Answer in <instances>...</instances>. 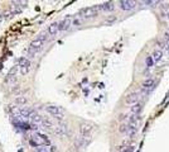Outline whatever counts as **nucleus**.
<instances>
[{"mask_svg": "<svg viewBox=\"0 0 169 152\" xmlns=\"http://www.w3.org/2000/svg\"><path fill=\"white\" fill-rule=\"evenodd\" d=\"M47 39H48V36H47L46 32H43V33H41L39 36H37L34 39L30 42V45H29V48H28L29 56H30V57H34V55H36L37 52H39V51L43 48V46H44V43H46Z\"/></svg>", "mask_w": 169, "mask_h": 152, "instance_id": "obj_1", "label": "nucleus"}, {"mask_svg": "<svg viewBox=\"0 0 169 152\" xmlns=\"http://www.w3.org/2000/svg\"><path fill=\"white\" fill-rule=\"evenodd\" d=\"M29 143L33 146V147H42V146H49V138L42 133H33L29 138Z\"/></svg>", "mask_w": 169, "mask_h": 152, "instance_id": "obj_2", "label": "nucleus"}, {"mask_svg": "<svg viewBox=\"0 0 169 152\" xmlns=\"http://www.w3.org/2000/svg\"><path fill=\"white\" fill-rule=\"evenodd\" d=\"M155 79H153V77H148V79H145L144 80V82L142 84V86H140V93H142V95H148V94H150L152 91L155 89Z\"/></svg>", "mask_w": 169, "mask_h": 152, "instance_id": "obj_3", "label": "nucleus"}, {"mask_svg": "<svg viewBox=\"0 0 169 152\" xmlns=\"http://www.w3.org/2000/svg\"><path fill=\"white\" fill-rule=\"evenodd\" d=\"M46 112L48 114H51L52 117H54L56 119H58V120H61L63 118V115H64L63 108H61L58 105H47L46 107Z\"/></svg>", "mask_w": 169, "mask_h": 152, "instance_id": "obj_4", "label": "nucleus"}, {"mask_svg": "<svg viewBox=\"0 0 169 152\" xmlns=\"http://www.w3.org/2000/svg\"><path fill=\"white\" fill-rule=\"evenodd\" d=\"M98 14V9L97 5L96 7H88V8H83L80 10L78 17L80 18H85V19H90V18H95Z\"/></svg>", "mask_w": 169, "mask_h": 152, "instance_id": "obj_5", "label": "nucleus"}, {"mask_svg": "<svg viewBox=\"0 0 169 152\" xmlns=\"http://www.w3.org/2000/svg\"><path fill=\"white\" fill-rule=\"evenodd\" d=\"M142 97H143V95H142L140 91H132V93H130V94L126 97L125 102H126V104L134 105V104H137V103L140 102V98H142Z\"/></svg>", "mask_w": 169, "mask_h": 152, "instance_id": "obj_6", "label": "nucleus"}, {"mask_svg": "<svg viewBox=\"0 0 169 152\" xmlns=\"http://www.w3.org/2000/svg\"><path fill=\"white\" fill-rule=\"evenodd\" d=\"M19 69H20V74L22 75H25L28 74L29 69H30V61L27 58V57H20L19 58V64H18Z\"/></svg>", "mask_w": 169, "mask_h": 152, "instance_id": "obj_7", "label": "nucleus"}, {"mask_svg": "<svg viewBox=\"0 0 169 152\" xmlns=\"http://www.w3.org/2000/svg\"><path fill=\"white\" fill-rule=\"evenodd\" d=\"M119 7L122 10H132L137 7V2H131V0H121L119 2Z\"/></svg>", "mask_w": 169, "mask_h": 152, "instance_id": "obj_8", "label": "nucleus"}, {"mask_svg": "<svg viewBox=\"0 0 169 152\" xmlns=\"http://www.w3.org/2000/svg\"><path fill=\"white\" fill-rule=\"evenodd\" d=\"M53 132L57 134V136H68V127L63 123H59L58 126H56L53 128Z\"/></svg>", "mask_w": 169, "mask_h": 152, "instance_id": "obj_9", "label": "nucleus"}, {"mask_svg": "<svg viewBox=\"0 0 169 152\" xmlns=\"http://www.w3.org/2000/svg\"><path fill=\"white\" fill-rule=\"evenodd\" d=\"M72 17H67L64 18L63 20L58 22V27H59V30H67V29H70V27L72 25Z\"/></svg>", "mask_w": 169, "mask_h": 152, "instance_id": "obj_10", "label": "nucleus"}, {"mask_svg": "<svg viewBox=\"0 0 169 152\" xmlns=\"http://www.w3.org/2000/svg\"><path fill=\"white\" fill-rule=\"evenodd\" d=\"M93 127L88 123H81L80 124V133L81 136H90V133L92 132Z\"/></svg>", "mask_w": 169, "mask_h": 152, "instance_id": "obj_11", "label": "nucleus"}, {"mask_svg": "<svg viewBox=\"0 0 169 152\" xmlns=\"http://www.w3.org/2000/svg\"><path fill=\"white\" fill-rule=\"evenodd\" d=\"M97 9H98V12L100 10H102V12H112L115 9V4L112 2H107V3L97 5Z\"/></svg>", "mask_w": 169, "mask_h": 152, "instance_id": "obj_12", "label": "nucleus"}, {"mask_svg": "<svg viewBox=\"0 0 169 152\" xmlns=\"http://www.w3.org/2000/svg\"><path fill=\"white\" fill-rule=\"evenodd\" d=\"M142 110H143V103H142V102H139V103H137V104H134L132 107H130V114L140 115Z\"/></svg>", "mask_w": 169, "mask_h": 152, "instance_id": "obj_13", "label": "nucleus"}, {"mask_svg": "<svg viewBox=\"0 0 169 152\" xmlns=\"http://www.w3.org/2000/svg\"><path fill=\"white\" fill-rule=\"evenodd\" d=\"M90 142H91L90 136H80V137L77 138V144H78L80 147H86Z\"/></svg>", "mask_w": 169, "mask_h": 152, "instance_id": "obj_14", "label": "nucleus"}, {"mask_svg": "<svg viewBox=\"0 0 169 152\" xmlns=\"http://www.w3.org/2000/svg\"><path fill=\"white\" fill-rule=\"evenodd\" d=\"M58 32H59L58 23H52V24L48 27V29H47V33L51 34V36H56Z\"/></svg>", "mask_w": 169, "mask_h": 152, "instance_id": "obj_15", "label": "nucleus"}, {"mask_svg": "<svg viewBox=\"0 0 169 152\" xmlns=\"http://www.w3.org/2000/svg\"><path fill=\"white\" fill-rule=\"evenodd\" d=\"M36 110H33V109H30V108H22L20 110H19V114L22 115V117H25V118H30L32 117V114L34 113Z\"/></svg>", "mask_w": 169, "mask_h": 152, "instance_id": "obj_16", "label": "nucleus"}, {"mask_svg": "<svg viewBox=\"0 0 169 152\" xmlns=\"http://www.w3.org/2000/svg\"><path fill=\"white\" fill-rule=\"evenodd\" d=\"M30 120H32V123H34V124H37V123H39V122H43V119H42V117L37 113V112H34L32 114V117L29 118Z\"/></svg>", "mask_w": 169, "mask_h": 152, "instance_id": "obj_17", "label": "nucleus"}, {"mask_svg": "<svg viewBox=\"0 0 169 152\" xmlns=\"http://www.w3.org/2000/svg\"><path fill=\"white\" fill-rule=\"evenodd\" d=\"M162 56H163L162 50H155L152 57H153V60H154V62H159V61L162 60Z\"/></svg>", "mask_w": 169, "mask_h": 152, "instance_id": "obj_18", "label": "nucleus"}, {"mask_svg": "<svg viewBox=\"0 0 169 152\" xmlns=\"http://www.w3.org/2000/svg\"><path fill=\"white\" fill-rule=\"evenodd\" d=\"M42 124H43V126H44L46 128H52V127H54V126H53V123H52V122H49V120H47V119L42 122Z\"/></svg>", "mask_w": 169, "mask_h": 152, "instance_id": "obj_19", "label": "nucleus"}, {"mask_svg": "<svg viewBox=\"0 0 169 152\" xmlns=\"http://www.w3.org/2000/svg\"><path fill=\"white\" fill-rule=\"evenodd\" d=\"M34 152H48V147L47 146H42V147H37L34 149Z\"/></svg>", "mask_w": 169, "mask_h": 152, "instance_id": "obj_20", "label": "nucleus"}, {"mask_svg": "<svg viewBox=\"0 0 169 152\" xmlns=\"http://www.w3.org/2000/svg\"><path fill=\"white\" fill-rule=\"evenodd\" d=\"M15 103H17V104H25V103H27V99H25L24 97H23V98H18V99L15 100Z\"/></svg>", "mask_w": 169, "mask_h": 152, "instance_id": "obj_21", "label": "nucleus"}, {"mask_svg": "<svg viewBox=\"0 0 169 152\" xmlns=\"http://www.w3.org/2000/svg\"><path fill=\"white\" fill-rule=\"evenodd\" d=\"M153 57L152 56H149L148 58H147V65H148V67H152V65H153Z\"/></svg>", "mask_w": 169, "mask_h": 152, "instance_id": "obj_22", "label": "nucleus"}, {"mask_svg": "<svg viewBox=\"0 0 169 152\" xmlns=\"http://www.w3.org/2000/svg\"><path fill=\"white\" fill-rule=\"evenodd\" d=\"M81 22H82L81 19H78V18H75V19L72 20V25H76V27H78V25L81 24Z\"/></svg>", "mask_w": 169, "mask_h": 152, "instance_id": "obj_23", "label": "nucleus"}, {"mask_svg": "<svg viewBox=\"0 0 169 152\" xmlns=\"http://www.w3.org/2000/svg\"><path fill=\"white\" fill-rule=\"evenodd\" d=\"M122 152H134V146H127L125 147V149Z\"/></svg>", "mask_w": 169, "mask_h": 152, "instance_id": "obj_24", "label": "nucleus"}, {"mask_svg": "<svg viewBox=\"0 0 169 152\" xmlns=\"http://www.w3.org/2000/svg\"><path fill=\"white\" fill-rule=\"evenodd\" d=\"M165 48H167V52L169 55V37L165 36Z\"/></svg>", "mask_w": 169, "mask_h": 152, "instance_id": "obj_25", "label": "nucleus"}, {"mask_svg": "<svg viewBox=\"0 0 169 152\" xmlns=\"http://www.w3.org/2000/svg\"><path fill=\"white\" fill-rule=\"evenodd\" d=\"M165 18L169 20V10H167V12H165Z\"/></svg>", "mask_w": 169, "mask_h": 152, "instance_id": "obj_26", "label": "nucleus"}, {"mask_svg": "<svg viewBox=\"0 0 169 152\" xmlns=\"http://www.w3.org/2000/svg\"><path fill=\"white\" fill-rule=\"evenodd\" d=\"M165 36H167V37H169V29H168V32L165 33Z\"/></svg>", "mask_w": 169, "mask_h": 152, "instance_id": "obj_27", "label": "nucleus"}]
</instances>
